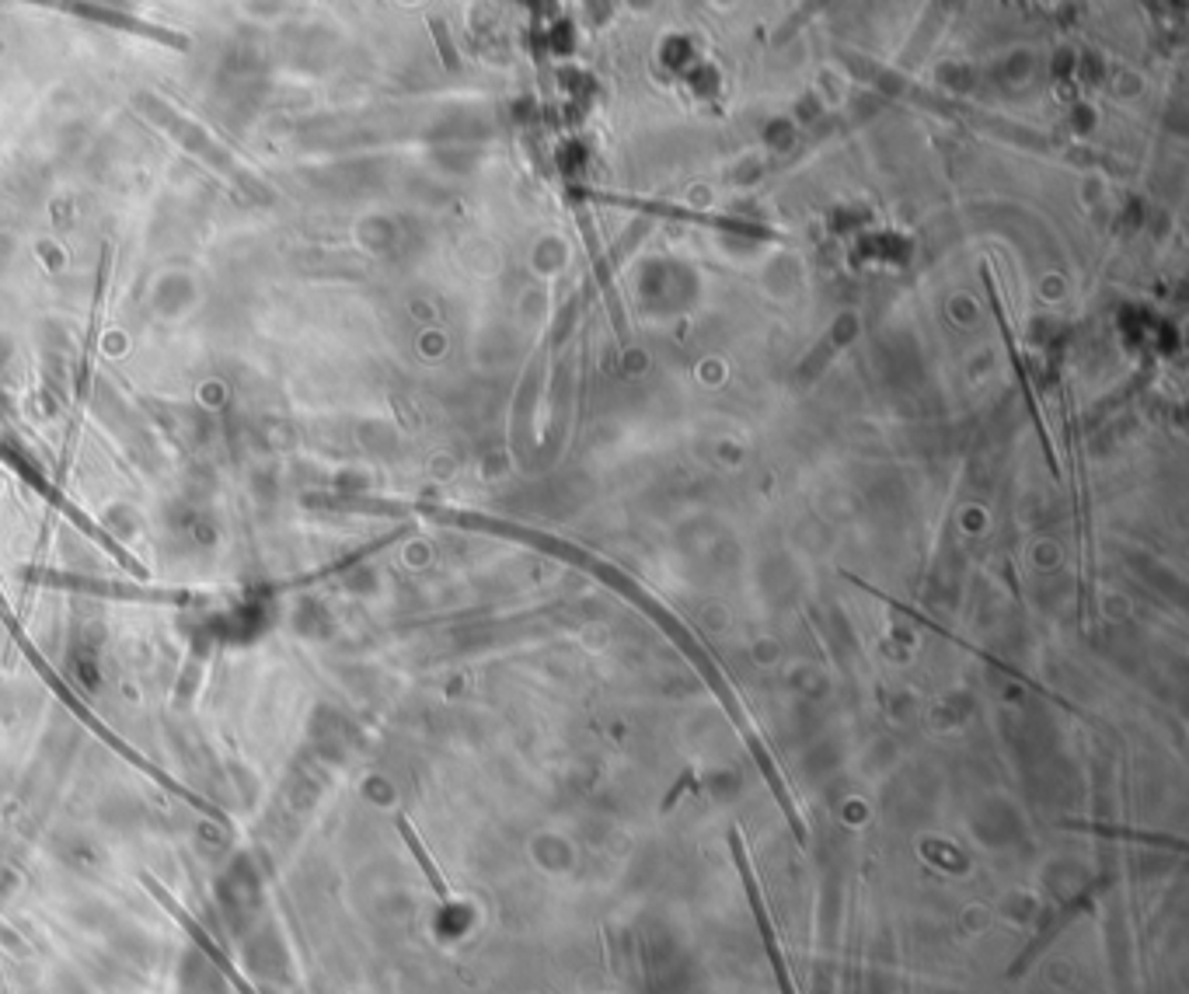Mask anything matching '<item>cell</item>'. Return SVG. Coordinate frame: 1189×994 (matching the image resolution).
I'll list each match as a JSON object with an SVG mask.
<instances>
[{"label": "cell", "mask_w": 1189, "mask_h": 994, "mask_svg": "<svg viewBox=\"0 0 1189 994\" xmlns=\"http://www.w3.org/2000/svg\"><path fill=\"white\" fill-rule=\"evenodd\" d=\"M401 831H406V841H409V844H412V851H416V855H419V862H422V869H426V872H430V880H433V883H437V890H440V893H443V883H440V872H437V869H433V862H430V859H426V851H422V844H419V841H416V834H412V831H409V823H401Z\"/></svg>", "instance_id": "cell-2"}, {"label": "cell", "mask_w": 1189, "mask_h": 994, "mask_svg": "<svg viewBox=\"0 0 1189 994\" xmlns=\"http://www.w3.org/2000/svg\"><path fill=\"white\" fill-rule=\"evenodd\" d=\"M35 580H45L50 586H70V590H88V594H109V597H133V601H188L193 594H185V590H147L144 583L140 586H112L105 580H78V576H57V573H35Z\"/></svg>", "instance_id": "cell-1"}]
</instances>
